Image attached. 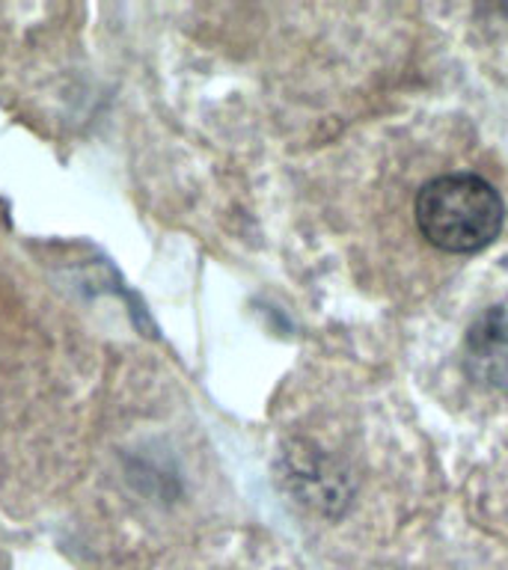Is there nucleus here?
Returning a JSON list of instances; mask_svg holds the SVG:
<instances>
[{
    "instance_id": "nucleus-2",
    "label": "nucleus",
    "mask_w": 508,
    "mask_h": 570,
    "mask_svg": "<svg viewBox=\"0 0 508 570\" xmlns=\"http://www.w3.org/2000/svg\"><path fill=\"white\" fill-rule=\"evenodd\" d=\"M463 368L472 381L508 392V309L494 306L463 336Z\"/></svg>"
},
{
    "instance_id": "nucleus-1",
    "label": "nucleus",
    "mask_w": 508,
    "mask_h": 570,
    "mask_svg": "<svg viewBox=\"0 0 508 570\" xmlns=\"http://www.w3.org/2000/svg\"><path fill=\"white\" fill-rule=\"evenodd\" d=\"M422 238L443 253H479L497 240L506 220V205L497 187L472 173L431 178L413 205Z\"/></svg>"
}]
</instances>
